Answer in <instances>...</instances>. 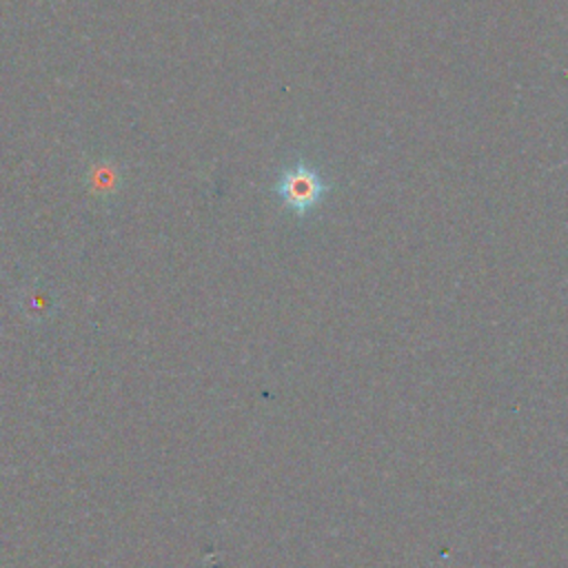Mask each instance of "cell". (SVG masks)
I'll return each instance as SVG.
<instances>
[{"instance_id": "6da1fadb", "label": "cell", "mask_w": 568, "mask_h": 568, "mask_svg": "<svg viewBox=\"0 0 568 568\" xmlns=\"http://www.w3.org/2000/svg\"><path fill=\"white\" fill-rule=\"evenodd\" d=\"M328 191H331V184H326L320 178V173L302 160L288 166L275 184V193L282 197L284 206L300 217H304L311 209H315Z\"/></svg>"}]
</instances>
